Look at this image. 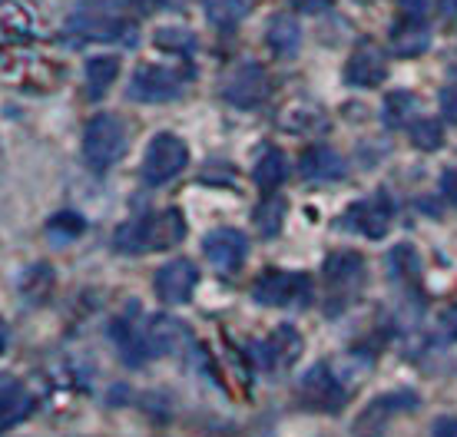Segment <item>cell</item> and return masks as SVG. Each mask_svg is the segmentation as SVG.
<instances>
[{
    "label": "cell",
    "instance_id": "cell-18",
    "mask_svg": "<svg viewBox=\"0 0 457 437\" xmlns=\"http://www.w3.org/2000/svg\"><path fill=\"white\" fill-rule=\"evenodd\" d=\"M302 355V334L292 325H282L269 334V342L262 345V365L265 368H288L295 358Z\"/></svg>",
    "mask_w": 457,
    "mask_h": 437
},
{
    "label": "cell",
    "instance_id": "cell-5",
    "mask_svg": "<svg viewBox=\"0 0 457 437\" xmlns=\"http://www.w3.org/2000/svg\"><path fill=\"white\" fill-rule=\"evenodd\" d=\"M186 87V73L172 67H160V63H143L129 80V96L137 103H166L176 100Z\"/></svg>",
    "mask_w": 457,
    "mask_h": 437
},
{
    "label": "cell",
    "instance_id": "cell-31",
    "mask_svg": "<svg viewBox=\"0 0 457 437\" xmlns=\"http://www.w3.org/2000/svg\"><path fill=\"white\" fill-rule=\"evenodd\" d=\"M156 44L166 46V50H189L193 37L183 34V30H160V34H156Z\"/></svg>",
    "mask_w": 457,
    "mask_h": 437
},
{
    "label": "cell",
    "instance_id": "cell-22",
    "mask_svg": "<svg viewBox=\"0 0 457 437\" xmlns=\"http://www.w3.org/2000/svg\"><path fill=\"white\" fill-rule=\"evenodd\" d=\"M265 40H269V46H272L278 57H295L298 46H302V27H298L295 17L278 13V17H272V23H269Z\"/></svg>",
    "mask_w": 457,
    "mask_h": 437
},
{
    "label": "cell",
    "instance_id": "cell-8",
    "mask_svg": "<svg viewBox=\"0 0 457 437\" xmlns=\"http://www.w3.org/2000/svg\"><path fill=\"white\" fill-rule=\"evenodd\" d=\"M395 222V202L385 193H375V196L354 202L348 212L342 216V226L348 232H361L368 239H385Z\"/></svg>",
    "mask_w": 457,
    "mask_h": 437
},
{
    "label": "cell",
    "instance_id": "cell-34",
    "mask_svg": "<svg viewBox=\"0 0 457 437\" xmlns=\"http://www.w3.org/2000/svg\"><path fill=\"white\" fill-rule=\"evenodd\" d=\"M431 437H457V417H441V421H435Z\"/></svg>",
    "mask_w": 457,
    "mask_h": 437
},
{
    "label": "cell",
    "instance_id": "cell-35",
    "mask_svg": "<svg viewBox=\"0 0 457 437\" xmlns=\"http://www.w3.org/2000/svg\"><path fill=\"white\" fill-rule=\"evenodd\" d=\"M302 13H321L325 7H332V0H292Z\"/></svg>",
    "mask_w": 457,
    "mask_h": 437
},
{
    "label": "cell",
    "instance_id": "cell-32",
    "mask_svg": "<svg viewBox=\"0 0 457 437\" xmlns=\"http://www.w3.org/2000/svg\"><path fill=\"white\" fill-rule=\"evenodd\" d=\"M437 328H441L451 342H457V305H447V309L437 315Z\"/></svg>",
    "mask_w": 457,
    "mask_h": 437
},
{
    "label": "cell",
    "instance_id": "cell-17",
    "mask_svg": "<svg viewBox=\"0 0 457 437\" xmlns=\"http://www.w3.org/2000/svg\"><path fill=\"white\" fill-rule=\"evenodd\" d=\"M143 334H146V322L139 318L137 305L126 311L123 318L113 325V338H116V348L123 351V358L137 368L146 361V345H143Z\"/></svg>",
    "mask_w": 457,
    "mask_h": 437
},
{
    "label": "cell",
    "instance_id": "cell-14",
    "mask_svg": "<svg viewBox=\"0 0 457 437\" xmlns=\"http://www.w3.org/2000/svg\"><path fill=\"white\" fill-rule=\"evenodd\" d=\"M34 411V394L23 388L21 381L0 375V434L27 421Z\"/></svg>",
    "mask_w": 457,
    "mask_h": 437
},
{
    "label": "cell",
    "instance_id": "cell-15",
    "mask_svg": "<svg viewBox=\"0 0 457 437\" xmlns=\"http://www.w3.org/2000/svg\"><path fill=\"white\" fill-rule=\"evenodd\" d=\"M179 342H186V325L170 318V315H156L146 322V334H143V345H146V358H162L172 355Z\"/></svg>",
    "mask_w": 457,
    "mask_h": 437
},
{
    "label": "cell",
    "instance_id": "cell-13",
    "mask_svg": "<svg viewBox=\"0 0 457 437\" xmlns=\"http://www.w3.org/2000/svg\"><path fill=\"white\" fill-rule=\"evenodd\" d=\"M388 77V63H385V54H381V46L375 44H361L358 50L352 54L348 60V67H345V80L352 83V87H378V83Z\"/></svg>",
    "mask_w": 457,
    "mask_h": 437
},
{
    "label": "cell",
    "instance_id": "cell-19",
    "mask_svg": "<svg viewBox=\"0 0 457 437\" xmlns=\"http://www.w3.org/2000/svg\"><path fill=\"white\" fill-rule=\"evenodd\" d=\"M321 272L332 288H354L358 282H365V259L358 252H332L321 265Z\"/></svg>",
    "mask_w": 457,
    "mask_h": 437
},
{
    "label": "cell",
    "instance_id": "cell-24",
    "mask_svg": "<svg viewBox=\"0 0 457 437\" xmlns=\"http://www.w3.org/2000/svg\"><path fill=\"white\" fill-rule=\"evenodd\" d=\"M414 113H418V100H414L408 90L391 93L388 100H385V110H381V116H385V123H388L391 129L414 123Z\"/></svg>",
    "mask_w": 457,
    "mask_h": 437
},
{
    "label": "cell",
    "instance_id": "cell-21",
    "mask_svg": "<svg viewBox=\"0 0 457 437\" xmlns=\"http://www.w3.org/2000/svg\"><path fill=\"white\" fill-rule=\"evenodd\" d=\"M428 44H431V30L418 17H408L391 34V54H398V57H418V54L428 50Z\"/></svg>",
    "mask_w": 457,
    "mask_h": 437
},
{
    "label": "cell",
    "instance_id": "cell-36",
    "mask_svg": "<svg viewBox=\"0 0 457 437\" xmlns=\"http://www.w3.org/2000/svg\"><path fill=\"white\" fill-rule=\"evenodd\" d=\"M7 342H11V328H7V322L0 318V355H4V348H7Z\"/></svg>",
    "mask_w": 457,
    "mask_h": 437
},
{
    "label": "cell",
    "instance_id": "cell-9",
    "mask_svg": "<svg viewBox=\"0 0 457 437\" xmlns=\"http://www.w3.org/2000/svg\"><path fill=\"white\" fill-rule=\"evenodd\" d=\"M70 30L77 37H87V40H129V46H133V40H137V27L133 23H126L120 13H110L100 4V11H80L73 21H70Z\"/></svg>",
    "mask_w": 457,
    "mask_h": 437
},
{
    "label": "cell",
    "instance_id": "cell-16",
    "mask_svg": "<svg viewBox=\"0 0 457 437\" xmlns=\"http://www.w3.org/2000/svg\"><path fill=\"white\" fill-rule=\"evenodd\" d=\"M298 169L312 183H338L348 173V162H345L342 153L328 150V146H315V150H309L302 156Z\"/></svg>",
    "mask_w": 457,
    "mask_h": 437
},
{
    "label": "cell",
    "instance_id": "cell-37",
    "mask_svg": "<svg viewBox=\"0 0 457 437\" xmlns=\"http://www.w3.org/2000/svg\"><path fill=\"white\" fill-rule=\"evenodd\" d=\"M441 4H445L447 13H457V0H441Z\"/></svg>",
    "mask_w": 457,
    "mask_h": 437
},
{
    "label": "cell",
    "instance_id": "cell-4",
    "mask_svg": "<svg viewBox=\"0 0 457 437\" xmlns=\"http://www.w3.org/2000/svg\"><path fill=\"white\" fill-rule=\"evenodd\" d=\"M186 166H189V146L172 133H160L143 156V179L149 186H166L183 173Z\"/></svg>",
    "mask_w": 457,
    "mask_h": 437
},
{
    "label": "cell",
    "instance_id": "cell-11",
    "mask_svg": "<svg viewBox=\"0 0 457 437\" xmlns=\"http://www.w3.org/2000/svg\"><path fill=\"white\" fill-rule=\"evenodd\" d=\"M195 282H199V268L189 259H172L156 272V295L162 305H186L193 299Z\"/></svg>",
    "mask_w": 457,
    "mask_h": 437
},
{
    "label": "cell",
    "instance_id": "cell-25",
    "mask_svg": "<svg viewBox=\"0 0 457 437\" xmlns=\"http://www.w3.org/2000/svg\"><path fill=\"white\" fill-rule=\"evenodd\" d=\"M255 229L262 232L265 239H272V235H278V229H282V222H286V199H265L262 206L255 209Z\"/></svg>",
    "mask_w": 457,
    "mask_h": 437
},
{
    "label": "cell",
    "instance_id": "cell-29",
    "mask_svg": "<svg viewBox=\"0 0 457 437\" xmlns=\"http://www.w3.org/2000/svg\"><path fill=\"white\" fill-rule=\"evenodd\" d=\"M391 276L404 278V282H414V278H418V252H414L411 245H398V249L391 252Z\"/></svg>",
    "mask_w": 457,
    "mask_h": 437
},
{
    "label": "cell",
    "instance_id": "cell-12",
    "mask_svg": "<svg viewBox=\"0 0 457 437\" xmlns=\"http://www.w3.org/2000/svg\"><path fill=\"white\" fill-rule=\"evenodd\" d=\"M418 394L414 392H391L385 398H378V401L368 404V411L361 415V421L354 425V434L358 437H381L385 431V417H395L401 411H408V408H418Z\"/></svg>",
    "mask_w": 457,
    "mask_h": 437
},
{
    "label": "cell",
    "instance_id": "cell-28",
    "mask_svg": "<svg viewBox=\"0 0 457 437\" xmlns=\"http://www.w3.org/2000/svg\"><path fill=\"white\" fill-rule=\"evenodd\" d=\"M83 229H87V222H83L77 212H60L46 222V232H50V239L57 242H67V239H80Z\"/></svg>",
    "mask_w": 457,
    "mask_h": 437
},
{
    "label": "cell",
    "instance_id": "cell-20",
    "mask_svg": "<svg viewBox=\"0 0 457 437\" xmlns=\"http://www.w3.org/2000/svg\"><path fill=\"white\" fill-rule=\"evenodd\" d=\"M286 176H288V162L282 156V150L262 146V153L252 162V179H255V186L262 193H272V189H278V186L286 183Z\"/></svg>",
    "mask_w": 457,
    "mask_h": 437
},
{
    "label": "cell",
    "instance_id": "cell-1",
    "mask_svg": "<svg viewBox=\"0 0 457 437\" xmlns=\"http://www.w3.org/2000/svg\"><path fill=\"white\" fill-rule=\"evenodd\" d=\"M186 239V216L179 209H162L153 216L133 218L120 226L113 235V245L126 255L139 252H162V249H176Z\"/></svg>",
    "mask_w": 457,
    "mask_h": 437
},
{
    "label": "cell",
    "instance_id": "cell-7",
    "mask_svg": "<svg viewBox=\"0 0 457 437\" xmlns=\"http://www.w3.org/2000/svg\"><path fill=\"white\" fill-rule=\"evenodd\" d=\"M222 96L239 110H252L269 96V77L255 60H242L228 70V77L222 80Z\"/></svg>",
    "mask_w": 457,
    "mask_h": 437
},
{
    "label": "cell",
    "instance_id": "cell-6",
    "mask_svg": "<svg viewBox=\"0 0 457 437\" xmlns=\"http://www.w3.org/2000/svg\"><path fill=\"white\" fill-rule=\"evenodd\" d=\"M298 394H302V404L312 408V411H338V408L348 401V388L338 381V375H335L325 361L312 365V368L302 375Z\"/></svg>",
    "mask_w": 457,
    "mask_h": 437
},
{
    "label": "cell",
    "instance_id": "cell-3",
    "mask_svg": "<svg viewBox=\"0 0 457 437\" xmlns=\"http://www.w3.org/2000/svg\"><path fill=\"white\" fill-rule=\"evenodd\" d=\"M252 299L269 309H302L312 301V278L302 272H265L252 285Z\"/></svg>",
    "mask_w": 457,
    "mask_h": 437
},
{
    "label": "cell",
    "instance_id": "cell-27",
    "mask_svg": "<svg viewBox=\"0 0 457 437\" xmlns=\"http://www.w3.org/2000/svg\"><path fill=\"white\" fill-rule=\"evenodd\" d=\"M411 143L424 153H435L445 146V127L437 120H414L411 127Z\"/></svg>",
    "mask_w": 457,
    "mask_h": 437
},
{
    "label": "cell",
    "instance_id": "cell-30",
    "mask_svg": "<svg viewBox=\"0 0 457 437\" xmlns=\"http://www.w3.org/2000/svg\"><path fill=\"white\" fill-rule=\"evenodd\" d=\"M441 113H445L451 123H457V67L447 73L445 87H441Z\"/></svg>",
    "mask_w": 457,
    "mask_h": 437
},
{
    "label": "cell",
    "instance_id": "cell-33",
    "mask_svg": "<svg viewBox=\"0 0 457 437\" xmlns=\"http://www.w3.org/2000/svg\"><path fill=\"white\" fill-rule=\"evenodd\" d=\"M398 4L408 17H418V21H421L424 13H428V7H431V0H398Z\"/></svg>",
    "mask_w": 457,
    "mask_h": 437
},
{
    "label": "cell",
    "instance_id": "cell-2",
    "mask_svg": "<svg viewBox=\"0 0 457 437\" xmlns=\"http://www.w3.org/2000/svg\"><path fill=\"white\" fill-rule=\"evenodd\" d=\"M126 143H129V133H126V123L120 116H93L87 129H83V160H87L90 169L104 173V169H110V166L123 160Z\"/></svg>",
    "mask_w": 457,
    "mask_h": 437
},
{
    "label": "cell",
    "instance_id": "cell-26",
    "mask_svg": "<svg viewBox=\"0 0 457 437\" xmlns=\"http://www.w3.org/2000/svg\"><path fill=\"white\" fill-rule=\"evenodd\" d=\"M252 0H206V13L216 27H232L249 13Z\"/></svg>",
    "mask_w": 457,
    "mask_h": 437
},
{
    "label": "cell",
    "instance_id": "cell-10",
    "mask_svg": "<svg viewBox=\"0 0 457 437\" xmlns=\"http://www.w3.org/2000/svg\"><path fill=\"white\" fill-rule=\"evenodd\" d=\"M203 252H206V262L216 272L228 276V272L242 268L245 255H249V242L239 229H216L203 239Z\"/></svg>",
    "mask_w": 457,
    "mask_h": 437
},
{
    "label": "cell",
    "instance_id": "cell-23",
    "mask_svg": "<svg viewBox=\"0 0 457 437\" xmlns=\"http://www.w3.org/2000/svg\"><path fill=\"white\" fill-rule=\"evenodd\" d=\"M116 77H120V60L93 57L90 63H87V93H90V100H100V96L116 83Z\"/></svg>",
    "mask_w": 457,
    "mask_h": 437
}]
</instances>
